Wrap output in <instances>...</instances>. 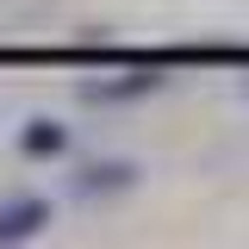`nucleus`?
Instances as JSON below:
<instances>
[{
    "instance_id": "f257e3e1",
    "label": "nucleus",
    "mask_w": 249,
    "mask_h": 249,
    "mask_svg": "<svg viewBox=\"0 0 249 249\" xmlns=\"http://www.w3.org/2000/svg\"><path fill=\"white\" fill-rule=\"evenodd\" d=\"M50 218H56V206H50L44 193H13V199H0V249L44 237V231H50Z\"/></svg>"
},
{
    "instance_id": "f03ea898",
    "label": "nucleus",
    "mask_w": 249,
    "mask_h": 249,
    "mask_svg": "<svg viewBox=\"0 0 249 249\" xmlns=\"http://www.w3.org/2000/svg\"><path fill=\"white\" fill-rule=\"evenodd\" d=\"M143 181V168L137 162H119V156H106V162H81V175H75V199H112V193H131V187Z\"/></svg>"
},
{
    "instance_id": "7ed1b4c3",
    "label": "nucleus",
    "mask_w": 249,
    "mask_h": 249,
    "mask_svg": "<svg viewBox=\"0 0 249 249\" xmlns=\"http://www.w3.org/2000/svg\"><path fill=\"white\" fill-rule=\"evenodd\" d=\"M162 88V75H112V81H81L88 106H119V100H143Z\"/></svg>"
},
{
    "instance_id": "20e7f679",
    "label": "nucleus",
    "mask_w": 249,
    "mask_h": 249,
    "mask_svg": "<svg viewBox=\"0 0 249 249\" xmlns=\"http://www.w3.org/2000/svg\"><path fill=\"white\" fill-rule=\"evenodd\" d=\"M62 150H69V124H62V119L19 124V156H31V162H56Z\"/></svg>"
}]
</instances>
